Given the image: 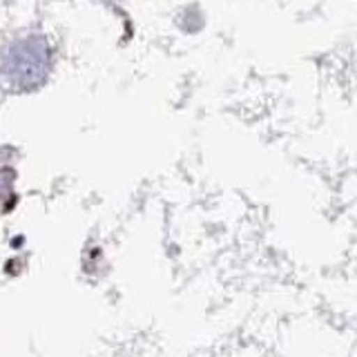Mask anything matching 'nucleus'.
Returning <instances> with one entry per match:
<instances>
[{
	"label": "nucleus",
	"mask_w": 357,
	"mask_h": 357,
	"mask_svg": "<svg viewBox=\"0 0 357 357\" xmlns=\"http://www.w3.org/2000/svg\"><path fill=\"white\" fill-rule=\"evenodd\" d=\"M50 70V50L40 36H25L9 45L3 54V74L16 87H36Z\"/></svg>",
	"instance_id": "obj_1"
}]
</instances>
